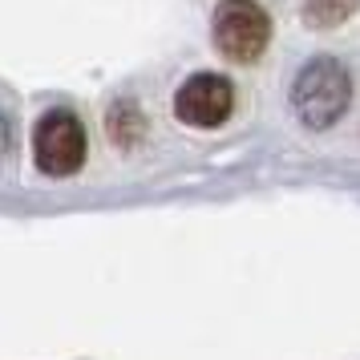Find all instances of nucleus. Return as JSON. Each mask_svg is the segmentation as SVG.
Here are the masks:
<instances>
[{
    "label": "nucleus",
    "mask_w": 360,
    "mask_h": 360,
    "mask_svg": "<svg viewBox=\"0 0 360 360\" xmlns=\"http://www.w3.org/2000/svg\"><path fill=\"white\" fill-rule=\"evenodd\" d=\"M360 0H304V20L308 29H340L356 13Z\"/></svg>",
    "instance_id": "6"
},
{
    "label": "nucleus",
    "mask_w": 360,
    "mask_h": 360,
    "mask_svg": "<svg viewBox=\"0 0 360 360\" xmlns=\"http://www.w3.org/2000/svg\"><path fill=\"white\" fill-rule=\"evenodd\" d=\"M105 126H110V142L117 150H130L142 138V130H146V117H142V110L134 101H117L114 110H110V122Z\"/></svg>",
    "instance_id": "5"
},
{
    "label": "nucleus",
    "mask_w": 360,
    "mask_h": 360,
    "mask_svg": "<svg viewBox=\"0 0 360 360\" xmlns=\"http://www.w3.org/2000/svg\"><path fill=\"white\" fill-rule=\"evenodd\" d=\"M271 41V20L255 0H223L214 8V49L227 61L251 65Z\"/></svg>",
    "instance_id": "2"
},
{
    "label": "nucleus",
    "mask_w": 360,
    "mask_h": 360,
    "mask_svg": "<svg viewBox=\"0 0 360 360\" xmlns=\"http://www.w3.org/2000/svg\"><path fill=\"white\" fill-rule=\"evenodd\" d=\"M33 158L41 166V174L49 179H65L73 170H82L85 162V130L77 114L69 110H49L37 122L33 134Z\"/></svg>",
    "instance_id": "3"
},
{
    "label": "nucleus",
    "mask_w": 360,
    "mask_h": 360,
    "mask_svg": "<svg viewBox=\"0 0 360 360\" xmlns=\"http://www.w3.org/2000/svg\"><path fill=\"white\" fill-rule=\"evenodd\" d=\"M235 110V89H231L227 77L219 73H195L179 85L174 94V114L179 122L195 126V130H214L223 126Z\"/></svg>",
    "instance_id": "4"
},
{
    "label": "nucleus",
    "mask_w": 360,
    "mask_h": 360,
    "mask_svg": "<svg viewBox=\"0 0 360 360\" xmlns=\"http://www.w3.org/2000/svg\"><path fill=\"white\" fill-rule=\"evenodd\" d=\"M292 105L308 130H332L352 105V77L336 57H311L292 85Z\"/></svg>",
    "instance_id": "1"
}]
</instances>
